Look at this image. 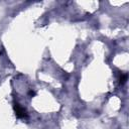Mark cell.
<instances>
[{
  "mask_svg": "<svg viewBox=\"0 0 129 129\" xmlns=\"http://www.w3.org/2000/svg\"><path fill=\"white\" fill-rule=\"evenodd\" d=\"M13 109H14V112H15V115L17 118H20V119H26L27 118V111L25 108H23L19 103L17 102H14L13 103Z\"/></svg>",
  "mask_w": 129,
  "mask_h": 129,
  "instance_id": "1",
  "label": "cell"
},
{
  "mask_svg": "<svg viewBox=\"0 0 129 129\" xmlns=\"http://www.w3.org/2000/svg\"><path fill=\"white\" fill-rule=\"evenodd\" d=\"M126 81H127V74H120V78H119V83L121 84V85H123V84H125L126 83Z\"/></svg>",
  "mask_w": 129,
  "mask_h": 129,
  "instance_id": "2",
  "label": "cell"
},
{
  "mask_svg": "<svg viewBox=\"0 0 129 129\" xmlns=\"http://www.w3.org/2000/svg\"><path fill=\"white\" fill-rule=\"evenodd\" d=\"M28 94H29V96H30V97H33V96L35 95L34 91H29V93H28Z\"/></svg>",
  "mask_w": 129,
  "mask_h": 129,
  "instance_id": "3",
  "label": "cell"
}]
</instances>
